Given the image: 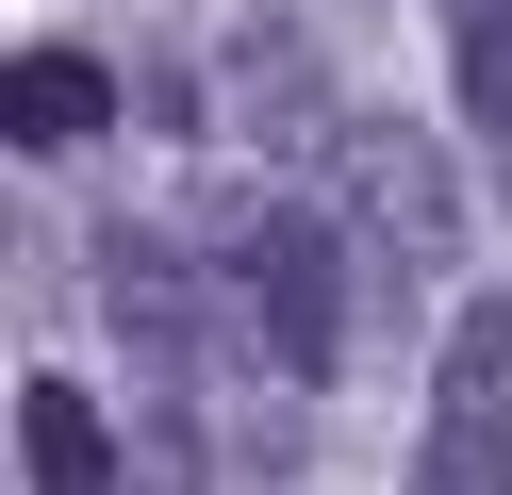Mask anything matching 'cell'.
<instances>
[{
  "label": "cell",
  "mask_w": 512,
  "mask_h": 495,
  "mask_svg": "<svg viewBox=\"0 0 512 495\" xmlns=\"http://www.w3.org/2000/svg\"><path fill=\"white\" fill-rule=\"evenodd\" d=\"M331 215L364 231V264H397V281H430V264L463 248V182H446V149L413 116H331Z\"/></svg>",
  "instance_id": "cell-1"
},
{
  "label": "cell",
  "mask_w": 512,
  "mask_h": 495,
  "mask_svg": "<svg viewBox=\"0 0 512 495\" xmlns=\"http://www.w3.org/2000/svg\"><path fill=\"white\" fill-rule=\"evenodd\" d=\"M413 495H512V297H463L413 429Z\"/></svg>",
  "instance_id": "cell-2"
},
{
  "label": "cell",
  "mask_w": 512,
  "mask_h": 495,
  "mask_svg": "<svg viewBox=\"0 0 512 495\" xmlns=\"http://www.w3.org/2000/svg\"><path fill=\"white\" fill-rule=\"evenodd\" d=\"M347 248H364L347 215H265L232 248L248 264V330H265L281 380H331V363H347Z\"/></svg>",
  "instance_id": "cell-3"
},
{
  "label": "cell",
  "mask_w": 512,
  "mask_h": 495,
  "mask_svg": "<svg viewBox=\"0 0 512 495\" xmlns=\"http://www.w3.org/2000/svg\"><path fill=\"white\" fill-rule=\"evenodd\" d=\"M17 495H116V429L83 380H17Z\"/></svg>",
  "instance_id": "cell-4"
},
{
  "label": "cell",
  "mask_w": 512,
  "mask_h": 495,
  "mask_svg": "<svg viewBox=\"0 0 512 495\" xmlns=\"http://www.w3.org/2000/svg\"><path fill=\"white\" fill-rule=\"evenodd\" d=\"M314 99H331V83H314V50H298L281 17H248V33H232V132H265V149H331Z\"/></svg>",
  "instance_id": "cell-5"
},
{
  "label": "cell",
  "mask_w": 512,
  "mask_h": 495,
  "mask_svg": "<svg viewBox=\"0 0 512 495\" xmlns=\"http://www.w3.org/2000/svg\"><path fill=\"white\" fill-rule=\"evenodd\" d=\"M100 116H116L100 50H17V66H0V132H17V149H83Z\"/></svg>",
  "instance_id": "cell-6"
},
{
  "label": "cell",
  "mask_w": 512,
  "mask_h": 495,
  "mask_svg": "<svg viewBox=\"0 0 512 495\" xmlns=\"http://www.w3.org/2000/svg\"><path fill=\"white\" fill-rule=\"evenodd\" d=\"M446 66H463V132L496 149V198H512V0H463L446 17Z\"/></svg>",
  "instance_id": "cell-7"
}]
</instances>
